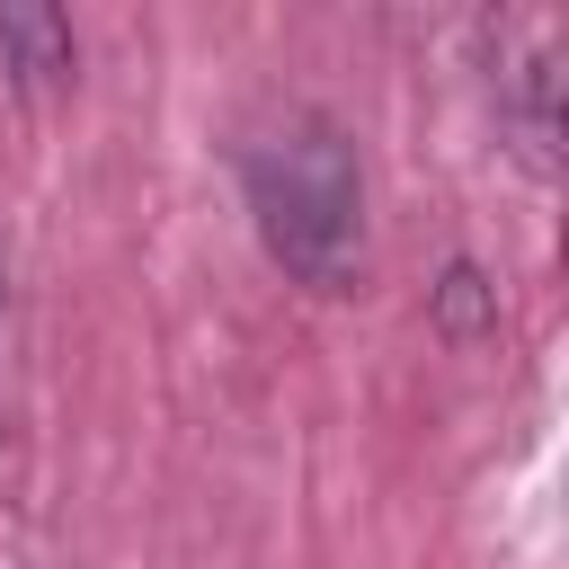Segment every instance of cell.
I'll list each match as a JSON object with an SVG mask.
<instances>
[{
	"mask_svg": "<svg viewBox=\"0 0 569 569\" xmlns=\"http://www.w3.org/2000/svg\"><path fill=\"white\" fill-rule=\"evenodd\" d=\"M240 196L267 240V258L302 293H356L365 284V169L338 116L284 107L240 142Z\"/></svg>",
	"mask_w": 569,
	"mask_h": 569,
	"instance_id": "obj_1",
	"label": "cell"
},
{
	"mask_svg": "<svg viewBox=\"0 0 569 569\" xmlns=\"http://www.w3.org/2000/svg\"><path fill=\"white\" fill-rule=\"evenodd\" d=\"M0 71H9L27 98L62 89V80H71V18H62V9H44V0L0 9Z\"/></svg>",
	"mask_w": 569,
	"mask_h": 569,
	"instance_id": "obj_2",
	"label": "cell"
},
{
	"mask_svg": "<svg viewBox=\"0 0 569 569\" xmlns=\"http://www.w3.org/2000/svg\"><path fill=\"white\" fill-rule=\"evenodd\" d=\"M507 116H516L525 160H533V169H551V160H560V44H551V36L507 71Z\"/></svg>",
	"mask_w": 569,
	"mask_h": 569,
	"instance_id": "obj_3",
	"label": "cell"
},
{
	"mask_svg": "<svg viewBox=\"0 0 569 569\" xmlns=\"http://www.w3.org/2000/svg\"><path fill=\"white\" fill-rule=\"evenodd\" d=\"M480 320H489V284H480L471 267H453V276H445V329H453V338H471Z\"/></svg>",
	"mask_w": 569,
	"mask_h": 569,
	"instance_id": "obj_4",
	"label": "cell"
},
{
	"mask_svg": "<svg viewBox=\"0 0 569 569\" xmlns=\"http://www.w3.org/2000/svg\"><path fill=\"white\" fill-rule=\"evenodd\" d=\"M0 320H9V267H0Z\"/></svg>",
	"mask_w": 569,
	"mask_h": 569,
	"instance_id": "obj_5",
	"label": "cell"
},
{
	"mask_svg": "<svg viewBox=\"0 0 569 569\" xmlns=\"http://www.w3.org/2000/svg\"><path fill=\"white\" fill-rule=\"evenodd\" d=\"M0 569H18V560H0Z\"/></svg>",
	"mask_w": 569,
	"mask_h": 569,
	"instance_id": "obj_6",
	"label": "cell"
}]
</instances>
